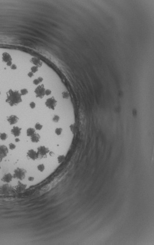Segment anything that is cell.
<instances>
[{
    "label": "cell",
    "instance_id": "cell-1",
    "mask_svg": "<svg viewBox=\"0 0 154 245\" xmlns=\"http://www.w3.org/2000/svg\"><path fill=\"white\" fill-rule=\"evenodd\" d=\"M21 94L17 90H13L10 89L7 92V98L6 102L12 106L17 105L21 102Z\"/></svg>",
    "mask_w": 154,
    "mask_h": 245
},
{
    "label": "cell",
    "instance_id": "cell-2",
    "mask_svg": "<svg viewBox=\"0 0 154 245\" xmlns=\"http://www.w3.org/2000/svg\"><path fill=\"white\" fill-rule=\"evenodd\" d=\"M16 191L8 183L0 186V193L5 195H11L15 193Z\"/></svg>",
    "mask_w": 154,
    "mask_h": 245
},
{
    "label": "cell",
    "instance_id": "cell-3",
    "mask_svg": "<svg viewBox=\"0 0 154 245\" xmlns=\"http://www.w3.org/2000/svg\"><path fill=\"white\" fill-rule=\"evenodd\" d=\"M26 174V171L24 169L18 167L14 171V174L13 175V178L22 180L25 178Z\"/></svg>",
    "mask_w": 154,
    "mask_h": 245
},
{
    "label": "cell",
    "instance_id": "cell-4",
    "mask_svg": "<svg viewBox=\"0 0 154 245\" xmlns=\"http://www.w3.org/2000/svg\"><path fill=\"white\" fill-rule=\"evenodd\" d=\"M49 152V149L45 146H40L37 148V153L38 158H45L47 156V154Z\"/></svg>",
    "mask_w": 154,
    "mask_h": 245
},
{
    "label": "cell",
    "instance_id": "cell-5",
    "mask_svg": "<svg viewBox=\"0 0 154 245\" xmlns=\"http://www.w3.org/2000/svg\"><path fill=\"white\" fill-rule=\"evenodd\" d=\"M56 105H57V101L53 97L47 99L45 102V105H46V106L52 110L55 109Z\"/></svg>",
    "mask_w": 154,
    "mask_h": 245
},
{
    "label": "cell",
    "instance_id": "cell-6",
    "mask_svg": "<svg viewBox=\"0 0 154 245\" xmlns=\"http://www.w3.org/2000/svg\"><path fill=\"white\" fill-rule=\"evenodd\" d=\"M35 92L36 94V96L37 97L42 98L45 94V88L44 87L43 85H41L40 86H38L36 88Z\"/></svg>",
    "mask_w": 154,
    "mask_h": 245
},
{
    "label": "cell",
    "instance_id": "cell-7",
    "mask_svg": "<svg viewBox=\"0 0 154 245\" xmlns=\"http://www.w3.org/2000/svg\"><path fill=\"white\" fill-rule=\"evenodd\" d=\"M27 157L29 159H31L33 160H35L38 159V155L37 152H36L34 149H30L27 152Z\"/></svg>",
    "mask_w": 154,
    "mask_h": 245
},
{
    "label": "cell",
    "instance_id": "cell-8",
    "mask_svg": "<svg viewBox=\"0 0 154 245\" xmlns=\"http://www.w3.org/2000/svg\"><path fill=\"white\" fill-rule=\"evenodd\" d=\"M26 187H27L26 184H23L20 181H19L18 182L17 185L15 187V190L16 192H21L25 190Z\"/></svg>",
    "mask_w": 154,
    "mask_h": 245
},
{
    "label": "cell",
    "instance_id": "cell-9",
    "mask_svg": "<svg viewBox=\"0 0 154 245\" xmlns=\"http://www.w3.org/2000/svg\"><path fill=\"white\" fill-rule=\"evenodd\" d=\"M8 148L3 144L0 145V157L2 158L6 157L8 153Z\"/></svg>",
    "mask_w": 154,
    "mask_h": 245
},
{
    "label": "cell",
    "instance_id": "cell-10",
    "mask_svg": "<svg viewBox=\"0 0 154 245\" xmlns=\"http://www.w3.org/2000/svg\"><path fill=\"white\" fill-rule=\"evenodd\" d=\"M21 128L18 126H14L11 130V134L15 137H18L21 134Z\"/></svg>",
    "mask_w": 154,
    "mask_h": 245
},
{
    "label": "cell",
    "instance_id": "cell-11",
    "mask_svg": "<svg viewBox=\"0 0 154 245\" xmlns=\"http://www.w3.org/2000/svg\"><path fill=\"white\" fill-rule=\"evenodd\" d=\"M13 178V175H12L10 173H8L3 175L1 180V181L6 183H9L12 180Z\"/></svg>",
    "mask_w": 154,
    "mask_h": 245
},
{
    "label": "cell",
    "instance_id": "cell-12",
    "mask_svg": "<svg viewBox=\"0 0 154 245\" xmlns=\"http://www.w3.org/2000/svg\"><path fill=\"white\" fill-rule=\"evenodd\" d=\"M19 119V118L16 115H11L7 117V121L10 125H14L18 122Z\"/></svg>",
    "mask_w": 154,
    "mask_h": 245
},
{
    "label": "cell",
    "instance_id": "cell-13",
    "mask_svg": "<svg viewBox=\"0 0 154 245\" xmlns=\"http://www.w3.org/2000/svg\"><path fill=\"white\" fill-rule=\"evenodd\" d=\"M30 137H31V141L34 143L38 142L39 141L40 139V135L36 133Z\"/></svg>",
    "mask_w": 154,
    "mask_h": 245
},
{
    "label": "cell",
    "instance_id": "cell-14",
    "mask_svg": "<svg viewBox=\"0 0 154 245\" xmlns=\"http://www.w3.org/2000/svg\"><path fill=\"white\" fill-rule=\"evenodd\" d=\"M36 133L35 129L31 127L28 128L26 130V134L28 137H31L33 135H34Z\"/></svg>",
    "mask_w": 154,
    "mask_h": 245
},
{
    "label": "cell",
    "instance_id": "cell-15",
    "mask_svg": "<svg viewBox=\"0 0 154 245\" xmlns=\"http://www.w3.org/2000/svg\"><path fill=\"white\" fill-rule=\"evenodd\" d=\"M7 138H8V135L6 133L3 132V133H0V139L1 140H5L7 139Z\"/></svg>",
    "mask_w": 154,
    "mask_h": 245
},
{
    "label": "cell",
    "instance_id": "cell-16",
    "mask_svg": "<svg viewBox=\"0 0 154 245\" xmlns=\"http://www.w3.org/2000/svg\"><path fill=\"white\" fill-rule=\"evenodd\" d=\"M62 132V128L61 127H57L55 130V132L56 135L59 136L60 135Z\"/></svg>",
    "mask_w": 154,
    "mask_h": 245
},
{
    "label": "cell",
    "instance_id": "cell-17",
    "mask_svg": "<svg viewBox=\"0 0 154 245\" xmlns=\"http://www.w3.org/2000/svg\"><path fill=\"white\" fill-rule=\"evenodd\" d=\"M43 125L39 122H37L35 125V129L37 130H40L42 128Z\"/></svg>",
    "mask_w": 154,
    "mask_h": 245
},
{
    "label": "cell",
    "instance_id": "cell-18",
    "mask_svg": "<svg viewBox=\"0 0 154 245\" xmlns=\"http://www.w3.org/2000/svg\"><path fill=\"white\" fill-rule=\"evenodd\" d=\"M37 169L39 171H40L41 172H43L45 169L44 165L43 164H40L38 165L37 166Z\"/></svg>",
    "mask_w": 154,
    "mask_h": 245
},
{
    "label": "cell",
    "instance_id": "cell-19",
    "mask_svg": "<svg viewBox=\"0 0 154 245\" xmlns=\"http://www.w3.org/2000/svg\"><path fill=\"white\" fill-rule=\"evenodd\" d=\"M16 145L13 143H10L9 144V148L10 150H13L15 149L16 148Z\"/></svg>",
    "mask_w": 154,
    "mask_h": 245
},
{
    "label": "cell",
    "instance_id": "cell-20",
    "mask_svg": "<svg viewBox=\"0 0 154 245\" xmlns=\"http://www.w3.org/2000/svg\"><path fill=\"white\" fill-rule=\"evenodd\" d=\"M64 156L63 155H60L58 158V161L59 163L61 162L64 160Z\"/></svg>",
    "mask_w": 154,
    "mask_h": 245
},
{
    "label": "cell",
    "instance_id": "cell-21",
    "mask_svg": "<svg viewBox=\"0 0 154 245\" xmlns=\"http://www.w3.org/2000/svg\"><path fill=\"white\" fill-rule=\"evenodd\" d=\"M27 93H28V90H27V89H26V88H23V89H22L20 90V94H21V95H24L26 94Z\"/></svg>",
    "mask_w": 154,
    "mask_h": 245
},
{
    "label": "cell",
    "instance_id": "cell-22",
    "mask_svg": "<svg viewBox=\"0 0 154 245\" xmlns=\"http://www.w3.org/2000/svg\"><path fill=\"white\" fill-rule=\"evenodd\" d=\"M30 106L31 107V108H34L36 106V104L34 102H31L30 104Z\"/></svg>",
    "mask_w": 154,
    "mask_h": 245
},
{
    "label": "cell",
    "instance_id": "cell-23",
    "mask_svg": "<svg viewBox=\"0 0 154 245\" xmlns=\"http://www.w3.org/2000/svg\"><path fill=\"white\" fill-rule=\"evenodd\" d=\"M28 179L29 181H32L34 180V177H33V176H29L28 178Z\"/></svg>",
    "mask_w": 154,
    "mask_h": 245
},
{
    "label": "cell",
    "instance_id": "cell-24",
    "mask_svg": "<svg viewBox=\"0 0 154 245\" xmlns=\"http://www.w3.org/2000/svg\"><path fill=\"white\" fill-rule=\"evenodd\" d=\"M15 142H19L20 141V140H19V138L16 137V138H15Z\"/></svg>",
    "mask_w": 154,
    "mask_h": 245
},
{
    "label": "cell",
    "instance_id": "cell-25",
    "mask_svg": "<svg viewBox=\"0 0 154 245\" xmlns=\"http://www.w3.org/2000/svg\"><path fill=\"white\" fill-rule=\"evenodd\" d=\"M28 75L29 77H32V76H33V74L32 72H29V73H28Z\"/></svg>",
    "mask_w": 154,
    "mask_h": 245
},
{
    "label": "cell",
    "instance_id": "cell-26",
    "mask_svg": "<svg viewBox=\"0 0 154 245\" xmlns=\"http://www.w3.org/2000/svg\"><path fill=\"white\" fill-rule=\"evenodd\" d=\"M2 160V158H1V157H0V163H1V162ZM0 168H1V167H0Z\"/></svg>",
    "mask_w": 154,
    "mask_h": 245
},
{
    "label": "cell",
    "instance_id": "cell-27",
    "mask_svg": "<svg viewBox=\"0 0 154 245\" xmlns=\"http://www.w3.org/2000/svg\"></svg>",
    "mask_w": 154,
    "mask_h": 245
}]
</instances>
